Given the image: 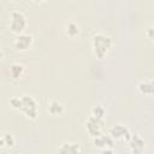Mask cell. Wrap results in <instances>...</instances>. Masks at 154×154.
Here are the masks:
<instances>
[{"label": "cell", "instance_id": "6da1fadb", "mask_svg": "<svg viewBox=\"0 0 154 154\" xmlns=\"http://www.w3.org/2000/svg\"><path fill=\"white\" fill-rule=\"evenodd\" d=\"M112 48V38L102 32H97L91 37V49L99 60H103Z\"/></svg>", "mask_w": 154, "mask_h": 154}, {"label": "cell", "instance_id": "7a4b0ae2", "mask_svg": "<svg viewBox=\"0 0 154 154\" xmlns=\"http://www.w3.org/2000/svg\"><path fill=\"white\" fill-rule=\"evenodd\" d=\"M20 100H22V103H20V112L24 113V116L31 120L36 119L37 116H38V105H37V101L31 96V95H28V94H23L20 96Z\"/></svg>", "mask_w": 154, "mask_h": 154}, {"label": "cell", "instance_id": "3957f363", "mask_svg": "<svg viewBox=\"0 0 154 154\" xmlns=\"http://www.w3.org/2000/svg\"><path fill=\"white\" fill-rule=\"evenodd\" d=\"M26 25H28L26 17L22 11L14 10L11 12V14H10V30L13 34H17V35L22 34L25 30Z\"/></svg>", "mask_w": 154, "mask_h": 154}, {"label": "cell", "instance_id": "277c9868", "mask_svg": "<svg viewBox=\"0 0 154 154\" xmlns=\"http://www.w3.org/2000/svg\"><path fill=\"white\" fill-rule=\"evenodd\" d=\"M85 130L90 137H96L101 134H103L105 130V120L101 118H96L94 116H89V118L85 122Z\"/></svg>", "mask_w": 154, "mask_h": 154}, {"label": "cell", "instance_id": "5b68a950", "mask_svg": "<svg viewBox=\"0 0 154 154\" xmlns=\"http://www.w3.org/2000/svg\"><path fill=\"white\" fill-rule=\"evenodd\" d=\"M108 134L114 138V141L118 140V141H126V142L130 140V137L132 135L130 132V129L124 124H114L109 129Z\"/></svg>", "mask_w": 154, "mask_h": 154}, {"label": "cell", "instance_id": "8992f818", "mask_svg": "<svg viewBox=\"0 0 154 154\" xmlns=\"http://www.w3.org/2000/svg\"><path fill=\"white\" fill-rule=\"evenodd\" d=\"M34 43V36L30 35V34H25V32H22V34H18L17 37L14 38L13 41V46L17 51H20V52H24V51H28Z\"/></svg>", "mask_w": 154, "mask_h": 154}, {"label": "cell", "instance_id": "52a82bcc", "mask_svg": "<svg viewBox=\"0 0 154 154\" xmlns=\"http://www.w3.org/2000/svg\"><path fill=\"white\" fill-rule=\"evenodd\" d=\"M93 144L95 148L102 149V152H105L106 149H113L114 138L109 134H101L93 138Z\"/></svg>", "mask_w": 154, "mask_h": 154}, {"label": "cell", "instance_id": "ba28073f", "mask_svg": "<svg viewBox=\"0 0 154 154\" xmlns=\"http://www.w3.org/2000/svg\"><path fill=\"white\" fill-rule=\"evenodd\" d=\"M128 146L131 153L134 154H140L146 150V141L140 136V135H131L130 140L128 141Z\"/></svg>", "mask_w": 154, "mask_h": 154}, {"label": "cell", "instance_id": "9c48e42d", "mask_svg": "<svg viewBox=\"0 0 154 154\" xmlns=\"http://www.w3.org/2000/svg\"><path fill=\"white\" fill-rule=\"evenodd\" d=\"M47 111L51 116H61L65 112V107L61 103V101L57 100V99H52L48 101L47 103Z\"/></svg>", "mask_w": 154, "mask_h": 154}, {"label": "cell", "instance_id": "30bf717a", "mask_svg": "<svg viewBox=\"0 0 154 154\" xmlns=\"http://www.w3.org/2000/svg\"><path fill=\"white\" fill-rule=\"evenodd\" d=\"M137 89L142 95L153 96L154 95V78L147 79V81H141L137 84Z\"/></svg>", "mask_w": 154, "mask_h": 154}, {"label": "cell", "instance_id": "8fae6325", "mask_svg": "<svg viewBox=\"0 0 154 154\" xmlns=\"http://www.w3.org/2000/svg\"><path fill=\"white\" fill-rule=\"evenodd\" d=\"M58 153H81L82 148L76 142H64L57 149Z\"/></svg>", "mask_w": 154, "mask_h": 154}, {"label": "cell", "instance_id": "7c38bea8", "mask_svg": "<svg viewBox=\"0 0 154 154\" xmlns=\"http://www.w3.org/2000/svg\"><path fill=\"white\" fill-rule=\"evenodd\" d=\"M65 32L66 35L70 37V38H75L77 37L79 34H81V29H79V25L73 22V20H70L65 24Z\"/></svg>", "mask_w": 154, "mask_h": 154}, {"label": "cell", "instance_id": "4fadbf2b", "mask_svg": "<svg viewBox=\"0 0 154 154\" xmlns=\"http://www.w3.org/2000/svg\"><path fill=\"white\" fill-rule=\"evenodd\" d=\"M14 144H16V140H14V137L11 132H6V134L1 135V137H0V148L10 149V148L14 147Z\"/></svg>", "mask_w": 154, "mask_h": 154}, {"label": "cell", "instance_id": "5bb4252c", "mask_svg": "<svg viewBox=\"0 0 154 154\" xmlns=\"http://www.w3.org/2000/svg\"><path fill=\"white\" fill-rule=\"evenodd\" d=\"M25 73V66L20 63H13L10 66V75L12 78H20Z\"/></svg>", "mask_w": 154, "mask_h": 154}, {"label": "cell", "instance_id": "9a60e30c", "mask_svg": "<svg viewBox=\"0 0 154 154\" xmlns=\"http://www.w3.org/2000/svg\"><path fill=\"white\" fill-rule=\"evenodd\" d=\"M90 114H91V116H94V117H96V118L105 119L106 109H105V107H103V106H101V105H96V106H94V107L91 108Z\"/></svg>", "mask_w": 154, "mask_h": 154}, {"label": "cell", "instance_id": "2e32d148", "mask_svg": "<svg viewBox=\"0 0 154 154\" xmlns=\"http://www.w3.org/2000/svg\"><path fill=\"white\" fill-rule=\"evenodd\" d=\"M20 103H22V100H20V96H14L10 100V105L13 109H17L19 111L20 109Z\"/></svg>", "mask_w": 154, "mask_h": 154}, {"label": "cell", "instance_id": "e0dca14e", "mask_svg": "<svg viewBox=\"0 0 154 154\" xmlns=\"http://www.w3.org/2000/svg\"><path fill=\"white\" fill-rule=\"evenodd\" d=\"M146 36H147V38H148L149 41L154 42V24H152V25H149V26L147 28V30H146Z\"/></svg>", "mask_w": 154, "mask_h": 154}, {"label": "cell", "instance_id": "ac0fdd59", "mask_svg": "<svg viewBox=\"0 0 154 154\" xmlns=\"http://www.w3.org/2000/svg\"><path fill=\"white\" fill-rule=\"evenodd\" d=\"M34 2H36V4H41V2H43V1H46V0H32Z\"/></svg>", "mask_w": 154, "mask_h": 154}, {"label": "cell", "instance_id": "d6986e66", "mask_svg": "<svg viewBox=\"0 0 154 154\" xmlns=\"http://www.w3.org/2000/svg\"><path fill=\"white\" fill-rule=\"evenodd\" d=\"M12 1H18V0H12Z\"/></svg>", "mask_w": 154, "mask_h": 154}]
</instances>
